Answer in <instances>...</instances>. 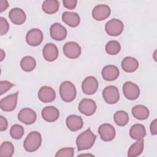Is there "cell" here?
I'll return each instance as SVG.
<instances>
[{
	"mask_svg": "<svg viewBox=\"0 0 157 157\" xmlns=\"http://www.w3.org/2000/svg\"><path fill=\"white\" fill-rule=\"evenodd\" d=\"M96 136L91 131L90 128L80 134L76 139V145L78 151L88 150L91 148L96 140Z\"/></svg>",
	"mask_w": 157,
	"mask_h": 157,
	"instance_id": "6da1fadb",
	"label": "cell"
},
{
	"mask_svg": "<svg viewBox=\"0 0 157 157\" xmlns=\"http://www.w3.org/2000/svg\"><path fill=\"white\" fill-rule=\"evenodd\" d=\"M41 144V134L37 131H32L28 134L25 139L23 147L28 152H34L39 149Z\"/></svg>",
	"mask_w": 157,
	"mask_h": 157,
	"instance_id": "7a4b0ae2",
	"label": "cell"
},
{
	"mask_svg": "<svg viewBox=\"0 0 157 157\" xmlns=\"http://www.w3.org/2000/svg\"><path fill=\"white\" fill-rule=\"evenodd\" d=\"M59 94L64 102H72L75 99L77 94L75 86L70 81H64L59 86Z\"/></svg>",
	"mask_w": 157,
	"mask_h": 157,
	"instance_id": "3957f363",
	"label": "cell"
},
{
	"mask_svg": "<svg viewBox=\"0 0 157 157\" xmlns=\"http://www.w3.org/2000/svg\"><path fill=\"white\" fill-rule=\"evenodd\" d=\"M124 25L123 22L117 18H113L108 21L105 25V30L107 34L111 36L120 35L123 31Z\"/></svg>",
	"mask_w": 157,
	"mask_h": 157,
	"instance_id": "277c9868",
	"label": "cell"
},
{
	"mask_svg": "<svg viewBox=\"0 0 157 157\" xmlns=\"http://www.w3.org/2000/svg\"><path fill=\"white\" fill-rule=\"evenodd\" d=\"M102 96L107 104H114L120 99L118 89L114 85L107 86L102 91Z\"/></svg>",
	"mask_w": 157,
	"mask_h": 157,
	"instance_id": "5b68a950",
	"label": "cell"
},
{
	"mask_svg": "<svg viewBox=\"0 0 157 157\" xmlns=\"http://www.w3.org/2000/svg\"><path fill=\"white\" fill-rule=\"evenodd\" d=\"M63 48L64 54L69 59H76L81 55V47L75 42L71 41L66 42Z\"/></svg>",
	"mask_w": 157,
	"mask_h": 157,
	"instance_id": "8992f818",
	"label": "cell"
},
{
	"mask_svg": "<svg viewBox=\"0 0 157 157\" xmlns=\"http://www.w3.org/2000/svg\"><path fill=\"white\" fill-rule=\"evenodd\" d=\"M18 91L9 94L0 101L1 109L5 112L13 111L17 104Z\"/></svg>",
	"mask_w": 157,
	"mask_h": 157,
	"instance_id": "52a82bcc",
	"label": "cell"
},
{
	"mask_svg": "<svg viewBox=\"0 0 157 157\" xmlns=\"http://www.w3.org/2000/svg\"><path fill=\"white\" fill-rule=\"evenodd\" d=\"M123 93L128 99L136 100L140 95V89L136 83L128 81L123 85Z\"/></svg>",
	"mask_w": 157,
	"mask_h": 157,
	"instance_id": "ba28073f",
	"label": "cell"
},
{
	"mask_svg": "<svg viewBox=\"0 0 157 157\" xmlns=\"http://www.w3.org/2000/svg\"><path fill=\"white\" fill-rule=\"evenodd\" d=\"M78 109L82 114L86 116H91L95 113L97 106L96 102L93 99L84 98L80 102Z\"/></svg>",
	"mask_w": 157,
	"mask_h": 157,
	"instance_id": "9c48e42d",
	"label": "cell"
},
{
	"mask_svg": "<svg viewBox=\"0 0 157 157\" xmlns=\"http://www.w3.org/2000/svg\"><path fill=\"white\" fill-rule=\"evenodd\" d=\"M44 38V35L41 30L37 28L30 29L26 34V41L31 46L36 47L39 45Z\"/></svg>",
	"mask_w": 157,
	"mask_h": 157,
	"instance_id": "30bf717a",
	"label": "cell"
},
{
	"mask_svg": "<svg viewBox=\"0 0 157 157\" xmlns=\"http://www.w3.org/2000/svg\"><path fill=\"white\" fill-rule=\"evenodd\" d=\"M98 133L101 139L105 142L112 140L116 135V131L114 127L109 123L102 124L98 128Z\"/></svg>",
	"mask_w": 157,
	"mask_h": 157,
	"instance_id": "8fae6325",
	"label": "cell"
},
{
	"mask_svg": "<svg viewBox=\"0 0 157 157\" xmlns=\"http://www.w3.org/2000/svg\"><path fill=\"white\" fill-rule=\"evenodd\" d=\"M99 83L96 77L93 76H88L83 80L82 84V89L83 93L91 95L96 92Z\"/></svg>",
	"mask_w": 157,
	"mask_h": 157,
	"instance_id": "7c38bea8",
	"label": "cell"
},
{
	"mask_svg": "<svg viewBox=\"0 0 157 157\" xmlns=\"http://www.w3.org/2000/svg\"><path fill=\"white\" fill-rule=\"evenodd\" d=\"M36 113L30 108H23L18 113L19 121L27 125L33 124L36 121Z\"/></svg>",
	"mask_w": 157,
	"mask_h": 157,
	"instance_id": "4fadbf2b",
	"label": "cell"
},
{
	"mask_svg": "<svg viewBox=\"0 0 157 157\" xmlns=\"http://www.w3.org/2000/svg\"><path fill=\"white\" fill-rule=\"evenodd\" d=\"M111 13L110 8L105 4H99L92 10V16L97 21H102L108 18Z\"/></svg>",
	"mask_w": 157,
	"mask_h": 157,
	"instance_id": "5bb4252c",
	"label": "cell"
},
{
	"mask_svg": "<svg viewBox=\"0 0 157 157\" xmlns=\"http://www.w3.org/2000/svg\"><path fill=\"white\" fill-rule=\"evenodd\" d=\"M50 34L51 37L58 41L64 40L67 34V30L65 27L59 23H55L50 26Z\"/></svg>",
	"mask_w": 157,
	"mask_h": 157,
	"instance_id": "9a60e30c",
	"label": "cell"
},
{
	"mask_svg": "<svg viewBox=\"0 0 157 157\" xmlns=\"http://www.w3.org/2000/svg\"><path fill=\"white\" fill-rule=\"evenodd\" d=\"M38 98L44 103L51 102L56 98L55 91L50 86H43L38 91Z\"/></svg>",
	"mask_w": 157,
	"mask_h": 157,
	"instance_id": "2e32d148",
	"label": "cell"
},
{
	"mask_svg": "<svg viewBox=\"0 0 157 157\" xmlns=\"http://www.w3.org/2000/svg\"><path fill=\"white\" fill-rule=\"evenodd\" d=\"M42 54L44 59L49 62L55 61L58 57V49L52 43H47L43 48Z\"/></svg>",
	"mask_w": 157,
	"mask_h": 157,
	"instance_id": "e0dca14e",
	"label": "cell"
},
{
	"mask_svg": "<svg viewBox=\"0 0 157 157\" xmlns=\"http://www.w3.org/2000/svg\"><path fill=\"white\" fill-rule=\"evenodd\" d=\"M9 18L13 24L20 25L26 21V15L23 10L18 7H15L9 11Z\"/></svg>",
	"mask_w": 157,
	"mask_h": 157,
	"instance_id": "ac0fdd59",
	"label": "cell"
},
{
	"mask_svg": "<svg viewBox=\"0 0 157 157\" xmlns=\"http://www.w3.org/2000/svg\"><path fill=\"white\" fill-rule=\"evenodd\" d=\"M102 78L106 81H113L118 78L120 75L118 68L114 65H107L101 71Z\"/></svg>",
	"mask_w": 157,
	"mask_h": 157,
	"instance_id": "d6986e66",
	"label": "cell"
},
{
	"mask_svg": "<svg viewBox=\"0 0 157 157\" xmlns=\"http://www.w3.org/2000/svg\"><path fill=\"white\" fill-rule=\"evenodd\" d=\"M43 119L49 123L56 121L59 116V110L53 106L45 107L41 112Z\"/></svg>",
	"mask_w": 157,
	"mask_h": 157,
	"instance_id": "ffe728a7",
	"label": "cell"
},
{
	"mask_svg": "<svg viewBox=\"0 0 157 157\" xmlns=\"http://www.w3.org/2000/svg\"><path fill=\"white\" fill-rule=\"evenodd\" d=\"M66 126L71 131H77L82 129L83 126V121L81 117L76 115H71L66 120Z\"/></svg>",
	"mask_w": 157,
	"mask_h": 157,
	"instance_id": "44dd1931",
	"label": "cell"
},
{
	"mask_svg": "<svg viewBox=\"0 0 157 157\" xmlns=\"http://www.w3.org/2000/svg\"><path fill=\"white\" fill-rule=\"evenodd\" d=\"M62 20L67 25L71 28H75L78 26L80 22V18L78 13L74 12H64L62 15Z\"/></svg>",
	"mask_w": 157,
	"mask_h": 157,
	"instance_id": "7402d4cb",
	"label": "cell"
},
{
	"mask_svg": "<svg viewBox=\"0 0 157 157\" xmlns=\"http://www.w3.org/2000/svg\"><path fill=\"white\" fill-rule=\"evenodd\" d=\"M139 67L138 61L131 56L125 57L121 61V67L126 72H133Z\"/></svg>",
	"mask_w": 157,
	"mask_h": 157,
	"instance_id": "603a6c76",
	"label": "cell"
},
{
	"mask_svg": "<svg viewBox=\"0 0 157 157\" xmlns=\"http://www.w3.org/2000/svg\"><path fill=\"white\" fill-rule=\"evenodd\" d=\"M132 115L137 120H144L149 117L150 112L148 108L143 105H136L131 110Z\"/></svg>",
	"mask_w": 157,
	"mask_h": 157,
	"instance_id": "cb8c5ba5",
	"label": "cell"
},
{
	"mask_svg": "<svg viewBox=\"0 0 157 157\" xmlns=\"http://www.w3.org/2000/svg\"><path fill=\"white\" fill-rule=\"evenodd\" d=\"M130 137L135 140L143 139L146 136V129L142 124H135L129 129Z\"/></svg>",
	"mask_w": 157,
	"mask_h": 157,
	"instance_id": "d4e9b609",
	"label": "cell"
},
{
	"mask_svg": "<svg viewBox=\"0 0 157 157\" xmlns=\"http://www.w3.org/2000/svg\"><path fill=\"white\" fill-rule=\"evenodd\" d=\"M144 147V140L143 139L137 140L134 144H132L128 151V156L129 157H135L140 155L143 150Z\"/></svg>",
	"mask_w": 157,
	"mask_h": 157,
	"instance_id": "484cf974",
	"label": "cell"
},
{
	"mask_svg": "<svg viewBox=\"0 0 157 157\" xmlns=\"http://www.w3.org/2000/svg\"><path fill=\"white\" fill-rule=\"evenodd\" d=\"M59 7V3L57 0H46L42 5L43 11L47 14H53L56 13Z\"/></svg>",
	"mask_w": 157,
	"mask_h": 157,
	"instance_id": "4316f807",
	"label": "cell"
},
{
	"mask_svg": "<svg viewBox=\"0 0 157 157\" xmlns=\"http://www.w3.org/2000/svg\"><path fill=\"white\" fill-rule=\"evenodd\" d=\"M36 66L35 59L31 56H24L20 61V67L25 72H31L33 71Z\"/></svg>",
	"mask_w": 157,
	"mask_h": 157,
	"instance_id": "83f0119b",
	"label": "cell"
},
{
	"mask_svg": "<svg viewBox=\"0 0 157 157\" xmlns=\"http://www.w3.org/2000/svg\"><path fill=\"white\" fill-rule=\"evenodd\" d=\"M115 123L120 126L126 125L129 121V116L127 112L124 110H118L113 115Z\"/></svg>",
	"mask_w": 157,
	"mask_h": 157,
	"instance_id": "f1b7e54d",
	"label": "cell"
},
{
	"mask_svg": "<svg viewBox=\"0 0 157 157\" xmlns=\"http://www.w3.org/2000/svg\"><path fill=\"white\" fill-rule=\"evenodd\" d=\"M14 153V147L12 142L5 141L0 146L1 157H11Z\"/></svg>",
	"mask_w": 157,
	"mask_h": 157,
	"instance_id": "f546056e",
	"label": "cell"
},
{
	"mask_svg": "<svg viewBox=\"0 0 157 157\" xmlns=\"http://www.w3.org/2000/svg\"><path fill=\"white\" fill-rule=\"evenodd\" d=\"M105 49L109 55H115L120 52L121 45L120 43L117 40H110L106 44Z\"/></svg>",
	"mask_w": 157,
	"mask_h": 157,
	"instance_id": "4dcf8cb0",
	"label": "cell"
},
{
	"mask_svg": "<svg viewBox=\"0 0 157 157\" xmlns=\"http://www.w3.org/2000/svg\"><path fill=\"white\" fill-rule=\"evenodd\" d=\"M24 134V128L22 126L15 124H13L10 129V136L16 140L20 139L22 137Z\"/></svg>",
	"mask_w": 157,
	"mask_h": 157,
	"instance_id": "1f68e13d",
	"label": "cell"
},
{
	"mask_svg": "<svg viewBox=\"0 0 157 157\" xmlns=\"http://www.w3.org/2000/svg\"><path fill=\"white\" fill-rule=\"evenodd\" d=\"M74 155V148L72 147H66L59 150L56 155V157H72Z\"/></svg>",
	"mask_w": 157,
	"mask_h": 157,
	"instance_id": "d6a6232c",
	"label": "cell"
},
{
	"mask_svg": "<svg viewBox=\"0 0 157 157\" xmlns=\"http://www.w3.org/2000/svg\"><path fill=\"white\" fill-rule=\"evenodd\" d=\"M14 85L7 81V80H2L0 82V94L2 95L9 90H10Z\"/></svg>",
	"mask_w": 157,
	"mask_h": 157,
	"instance_id": "836d02e7",
	"label": "cell"
},
{
	"mask_svg": "<svg viewBox=\"0 0 157 157\" xmlns=\"http://www.w3.org/2000/svg\"><path fill=\"white\" fill-rule=\"evenodd\" d=\"M0 28H1V36L6 34L9 29V24L7 20L2 17H0Z\"/></svg>",
	"mask_w": 157,
	"mask_h": 157,
	"instance_id": "e575fe53",
	"label": "cell"
},
{
	"mask_svg": "<svg viewBox=\"0 0 157 157\" xmlns=\"http://www.w3.org/2000/svg\"><path fill=\"white\" fill-rule=\"evenodd\" d=\"M63 3L64 6L70 10H72L75 8L77 3L76 0H63Z\"/></svg>",
	"mask_w": 157,
	"mask_h": 157,
	"instance_id": "d590c367",
	"label": "cell"
},
{
	"mask_svg": "<svg viewBox=\"0 0 157 157\" xmlns=\"http://www.w3.org/2000/svg\"><path fill=\"white\" fill-rule=\"evenodd\" d=\"M8 126V122L7 120L3 117L0 116V131H4L7 129Z\"/></svg>",
	"mask_w": 157,
	"mask_h": 157,
	"instance_id": "8d00e7d4",
	"label": "cell"
},
{
	"mask_svg": "<svg viewBox=\"0 0 157 157\" xmlns=\"http://www.w3.org/2000/svg\"><path fill=\"white\" fill-rule=\"evenodd\" d=\"M157 120L155 119L150 124V132L151 134V135L155 136L157 134Z\"/></svg>",
	"mask_w": 157,
	"mask_h": 157,
	"instance_id": "74e56055",
	"label": "cell"
},
{
	"mask_svg": "<svg viewBox=\"0 0 157 157\" xmlns=\"http://www.w3.org/2000/svg\"><path fill=\"white\" fill-rule=\"evenodd\" d=\"M9 3L6 0H0V12H2L7 9Z\"/></svg>",
	"mask_w": 157,
	"mask_h": 157,
	"instance_id": "f35d334b",
	"label": "cell"
},
{
	"mask_svg": "<svg viewBox=\"0 0 157 157\" xmlns=\"http://www.w3.org/2000/svg\"><path fill=\"white\" fill-rule=\"evenodd\" d=\"M1 61H2L4 59L6 55H5V52H4V50L2 49H1Z\"/></svg>",
	"mask_w": 157,
	"mask_h": 157,
	"instance_id": "ab89813d",
	"label": "cell"
}]
</instances>
